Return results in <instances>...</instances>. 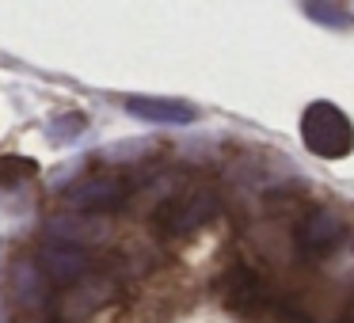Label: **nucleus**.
Segmentation results:
<instances>
[{"instance_id":"1","label":"nucleus","mask_w":354,"mask_h":323,"mask_svg":"<svg viewBox=\"0 0 354 323\" xmlns=\"http://www.w3.org/2000/svg\"><path fill=\"white\" fill-rule=\"evenodd\" d=\"M301 141L320 160H343L354 153V122L328 99H316L301 115Z\"/></svg>"},{"instance_id":"2","label":"nucleus","mask_w":354,"mask_h":323,"mask_svg":"<svg viewBox=\"0 0 354 323\" xmlns=\"http://www.w3.org/2000/svg\"><path fill=\"white\" fill-rule=\"evenodd\" d=\"M217 213H221V194L206 183H194V186H183L176 198L164 202L160 213H156V224H160L164 236L179 239V236L206 228Z\"/></svg>"},{"instance_id":"3","label":"nucleus","mask_w":354,"mask_h":323,"mask_svg":"<svg viewBox=\"0 0 354 323\" xmlns=\"http://www.w3.org/2000/svg\"><path fill=\"white\" fill-rule=\"evenodd\" d=\"M346 239V224L343 217L335 213L331 206H316L308 209L305 217L293 228V259L301 262H320L328 255H335Z\"/></svg>"},{"instance_id":"4","label":"nucleus","mask_w":354,"mask_h":323,"mask_svg":"<svg viewBox=\"0 0 354 323\" xmlns=\"http://www.w3.org/2000/svg\"><path fill=\"white\" fill-rule=\"evenodd\" d=\"M126 183L122 175H111V171H95V175H84L65 190V202H69L73 213H100L107 217V209L126 206Z\"/></svg>"},{"instance_id":"5","label":"nucleus","mask_w":354,"mask_h":323,"mask_svg":"<svg viewBox=\"0 0 354 323\" xmlns=\"http://www.w3.org/2000/svg\"><path fill=\"white\" fill-rule=\"evenodd\" d=\"M115 293H118V282L111 274H84L77 285H69L62 293L57 312H62L65 323H88L95 312H103L115 300Z\"/></svg>"},{"instance_id":"6","label":"nucleus","mask_w":354,"mask_h":323,"mask_svg":"<svg viewBox=\"0 0 354 323\" xmlns=\"http://www.w3.org/2000/svg\"><path fill=\"white\" fill-rule=\"evenodd\" d=\"M54 244H65V247H77V251H88V247H103L111 236H115V224L111 217H100V213H62L46 224Z\"/></svg>"},{"instance_id":"7","label":"nucleus","mask_w":354,"mask_h":323,"mask_svg":"<svg viewBox=\"0 0 354 323\" xmlns=\"http://www.w3.org/2000/svg\"><path fill=\"white\" fill-rule=\"evenodd\" d=\"M290 179H293V164L282 160V156H248V160H240L236 168L229 171V183L236 186L240 194H248V198L278 190V186L290 183Z\"/></svg>"},{"instance_id":"8","label":"nucleus","mask_w":354,"mask_h":323,"mask_svg":"<svg viewBox=\"0 0 354 323\" xmlns=\"http://www.w3.org/2000/svg\"><path fill=\"white\" fill-rule=\"evenodd\" d=\"M35 266L46 274L50 285H77L80 277L88 274V251H77V247L54 244V239H42L39 255H35Z\"/></svg>"},{"instance_id":"9","label":"nucleus","mask_w":354,"mask_h":323,"mask_svg":"<svg viewBox=\"0 0 354 323\" xmlns=\"http://www.w3.org/2000/svg\"><path fill=\"white\" fill-rule=\"evenodd\" d=\"M126 110L153 126H187L194 122V107L183 99H153V95H126Z\"/></svg>"},{"instance_id":"10","label":"nucleus","mask_w":354,"mask_h":323,"mask_svg":"<svg viewBox=\"0 0 354 323\" xmlns=\"http://www.w3.org/2000/svg\"><path fill=\"white\" fill-rule=\"evenodd\" d=\"M225 300H229L236 312H255V308L267 300V285H263L248 266H236L225 277Z\"/></svg>"},{"instance_id":"11","label":"nucleus","mask_w":354,"mask_h":323,"mask_svg":"<svg viewBox=\"0 0 354 323\" xmlns=\"http://www.w3.org/2000/svg\"><path fill=\"white\" fill-rule=\"evenodd\" d=\"M12 293H16V300L24 308H35V312H39L50 300V282L35 262H19L16 274H12Z\"/></svg>"},{"instance_id":"12","label":"nucleus","mask_w":354,"mask_h":323,"mask_svg":"<svg viewBox=\"0 0 354 323\" xmlns=\"http://www.w3.org/2000/svg\"><path fill=\"white\" fill-rule=\"evenodd\" d=\"M179 190H183V183H179L176 175H160L156 183H145V186L126 194V206L130 209H156V213H160V206L168 198H176Z\"/></svg>"},{"instance_id":"13","label":"nucleus","mask_w":354,"mask_h":323,"mask_svg":"<svg viewBox=\"0 0 354 323\" xmlns=\"http://www.w3.org/2000/svg\"><path fill=\"white\" fill-rule=\"evenodd\" d=\"M301 12H305V16H313L316 23H324V27H351V16H346L343 8H335V4L308 0V4H301Z\"/></svg>"},{"instance_id":"14","label":"nucleus","mask_w":354,"mask_h":323,"mask_svg":"<svg viewBox=\"0 0 354 323\" xmlns=\"http://www.w3.org/2000/svg\"><path fill=\"white\" fill-rule=\"evenodd\" d=\"M27 323H42V320H27Z\"/></svg>"}]
</instances>
